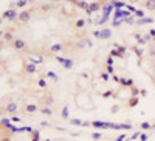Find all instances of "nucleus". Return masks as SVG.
<instances>
[{"label":"nucleus","instance_id":"1","mask_svg":"<svg viewBox=\"0 0 155 141\" xmlns=\"http://www.w3.org/2000/svg\"><path fill=\"white\" fill-rule=\"evenodd\" d=\"M14 127L6 120H0V141H12Z\"/></svg>","mask_w":155,"mask_h":141},{"label":"nucleus","instance_id":"2","mask_svg":"<svg viewBox=\"0 0 155 141\" xmlns=\"http://www.w3.org/2000/svg\"><path fill=\"white\" fill-rule=\"evenodd\" d=\"M31 19H33V11H31V9H25V11L19 12V16H17V22L22 23V25L30 23Z\"/></svg>","mask_w":155,"mask_h":141},{"label":"nucleus","instance_id":"3","mask_svg":"<svg viewBox=\"0 0 155 141\" xmlns=\"http://www.w3.org/2000/svg\"><path fill=\"white\" fill-rule=\"evenodd\" d=\"M84 27H85V20L84 19H78L74 22V30H84Z\"/></svg>","mask_w":155,"mask_h":141},{"label":"nucleus","instance_id":"4","mask_svg":"<svg viewBox=\"0 0 155 141\" xmlns=\"http://www.w3.org/2000/svg\"><path fill=\"white\" fill-rule=\"evenodd\" d=\"M39 8H41L42 11H50L51 8H53V5H50V3H44V5H41Z\"/></svg>","mask_w":155,"mask_h":141},{"label":"nucleus","instance_id":"5","mask_svg":"<svg viewBox=\"0 0 155 141\" xmlns=\"http://www.w3.org/2000/svg\"><path fill=\"white\" fill-rule=\"evenodd\" d=\"M28 0H20V2H17V6H23V5H27Z\"/></svg>","mask_w":155,"mask_h":141},{"label":"nucleus","instance_id":"6","mask_svg":"<svg viewBox=\"0 0 155 141\" xmlns=\"http://www.w3.org/2000/svg\"><path fill=\"white\" fill-rule=\"evenodd\" d=\"M129 3H140V2H143V0H127Z\"/></svg>","mask_w":155,"mask_h":141}]
</instances>
